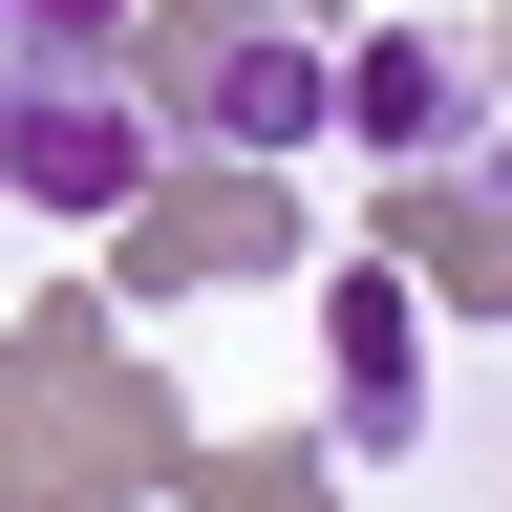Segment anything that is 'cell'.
<instances>
[{"label": "cell", "instance_id": "cell-1", "mask_svg": "<svg viewBox=\"0 0 512 512\" xmlns=\"http://www.w3.org/2000/svg\"><path fill=\"white\" fill-rule=\"evenodd\" d=\"M150 171H171V128L107 86V43H86V64L0 43V192H22V214H64V235H86V214H128Z\"/></svg>", "mask_w": 512, "mask_h": 512}, {"label": "cell", "instance_id": "cell-2", "mask_svg": "<svg viewBox=\"0 0 512 512\" xmlns=\"http://www.w3.org/2000/svg\"><path fill=\"white\" fill-rule=\"evenodd\" d=\"M320 128H363V150H406V171H470V150H491V86H470V64L406 22V43L320 64Z\"/></svg>", "mask_w": 512, "mask_h": 512}, {"label": "cell", "instance_id": "cell-3", "mask_svg": "<svg viewBox=\"0 0 512 512\" xmlns=\"http://www.w3.org/2000/svg\"><path fill=\"white\" fill-rule=\"evenodd\" d=\"M320 363H342V427H363V448H406V363H427V320H406V278H384V256H342Z\"/></svg>", "mask_w": 512, "mask_h": 512}, {"label": "cell", "instance_id": "cell-4", "mask_svg": "<svg viewBox=\"0 0 512 512\" xmlns=\"http://www.w3.org/2000/svg\"><path fill=\"white\" fill-rule=\"evenodd\" d=\"M192 128H214V150H299V128H320V43L235 22L214 64H192Z\"/></svg>", "mask_w": 512, "mask_h": 512}, {"label": "cell", "instance_id": "cell-5", "mask_svg": "<svg viewBox=\"0 0 512 512\" xmlns=\"http://www.w3.org/2000/svg\"><path fill=\"white\" fill-rule=\"evenodd\" d=\"M107 22H128V0H0V43H43V64H86Z\"/></svg>", "mask_w": 512, "mask_h": 512}]
</instances>
